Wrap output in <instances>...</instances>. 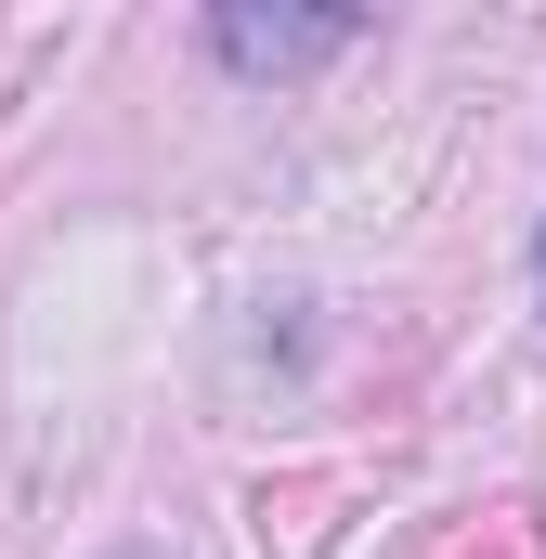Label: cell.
I'll return each mask as SVG.
<instances>
[{
	"label": "cell",
	"instance_id": "obj_1",
	"mask_svg": "<svg viewBox=\"0 0 546 559\" xmlns=\"http://www.w3.org/2000/svg\"><path fill=\"white\" fill-rule=\"evenodd\" d=\"M352 39H365L352 13H248V0L209 13V52H222L235 79H312V66H339Z\"/></svg>",
	"mask_w": 546,
	"mask_h": 559
},
{
	"label": "cell",
	"instance_id": "obj_2",
	"mask_svg": "<svg viewBox=\"0 0 546 559\" xmlns=\"http://www.w3.org/2000/svg\"><path fill=\"white\" fill-rule=\"evenodd\" d=\"M534 261H546V248H534Z\"/></svg>",
	"mask_w": 546,
	"mask_h": 559
}]
</instances>
